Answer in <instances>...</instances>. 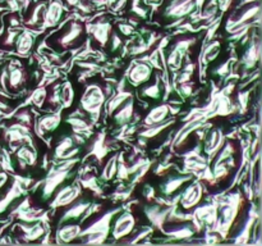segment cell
I'll use <instances>...</instances> for the list:
<instances>
[{
	"mask_svg": "<svg viewBox=\"0 0 262 246\" xmlns=\"http://www.w3.org/2000/svg\"><path fill=\"white\" fill-rule=\"evenodd\" d=\"M79 196H81V186H79V184H66V186L60 187V189L58 190V192L54 195V199L53 201H51L50 207L53 208V209L68 207L69 204L76 201Z\"/></svg>",
	"mask_w": 262,
	"mask_h": 246,
	"instance_id": "obj_5",
	"label": "cell"
},
{
	"mask_svg": "<svg viewBox=\"0 0 262 246\" xmlns=\"http://www.w3.org/2000/svg\"><path fill=\"white\" fill-rule=\"evenodd\" d=\"M117 169H118V155H114L107 160L106 166H105L104 171H102L101 178L104 179V181H112V179L115 177V174H117Z\"/></svg>",
	"mask_w": 262,
	"mask_h": 246,
	"instance_id": "obj_31",
	"label": "cell"
},
{
	"mask_svg": "<svg viewBox=\"0 0 262 246\" xmlns=\"http://www.w3.org/2000/svg\"><path fill=\"white\" fill-rule=\"evenodd\" d=\"M33 37L32 32L31 31H23L22 33H18L17 41H15V48H17V53L22 56H27L30 54V51L32 50Z\"/></svg>",
	"mask_w": 262,
	"mask_h": 246,
	"instance_id": "obj_22",
	"label": "cell"
},
{
	"mask_svg": "<svg viewBox=\"0 0 262 246\" xmlns=\"http://www.w3.org/2000/svg\"><path fill=\"white\" fill-rule=\"evenodd\" d=\"M241 204H242V199H241L239 194H234L230 195L224 202L220 204V207H217V219L215 223V231H217L222 236H227L229 232L235 218L238 217Z\"/></svg>",
	"mask_w": 262,
	"mask_h": 246,
	"instance_id": "obj_2",
	"label": "cell"
},
{
	"mask_svg": "<svg viewBox=\"0 0 262 246\" xmlns=\"http://www.w3.org/2000/svg\"><path fill=\"white\" fill-rule=\"evenodd\" d=\"M91 207L89 201H83V200H79V201H73L72 204L68 205V209L64 212L63 217L60 218L59 223H64L67 220H71V219H78L81 218V215H83L86 213V210Z\"/></svg>",
	"mask_w": 262,
	"mask_h": 246,
	"instance_id": "obj_17",
	"label": "cell"
},
{
	"mask_svg": "<svg viewBox=\"0 0 262 246\" xmlns=\"http://www.w3.org/2000/svg\"><path fill=\"white\" fill-rule=\"evenodd\" d=\"M46 97H48V90H46V87L40 86L32 92V95L30 96V99H28L26 102H32V104L36 105L37 108H42Z\"/></svg>",
	"mask_w": 262,
	"mask_h": 246,
	"instance_id": "obj_34",
	"label": "cell"
},
{
	"mask_svg": "<svg viewBox=\"0 0 262 246\" xmlns=\"http://www.w3.org/2000/svg\"><path fill=\"white\" fill-rule=\"evenodd\" d=\"M92 35L96 38L100 45L105 46L109 41L110 32H112V26L109 22H97L96 25L92 26Z\"/></svg>",
	"mask_w": 262,
	"mask_h": 246,
	"instance_id": "obj_26",
	"label": "cell"
},
{
	"mask_svg": "<svg viewBox=\"0 0 262 246\" xmlns=\"http://www.w3.org/2000/svg\"><path fill=\"white\" fill-rule=\"evenodd\" d=\"M63 14V5L58 2V0H53L49 4L48 10L43 14V27H54L58 25L59 19Z\"/></svg>",
	"mask_w": 262,
	"mask_h": 246,
	"instance_id": "obj_19",
	"label": "cell"
},
{
	"mask_svg": "<svg viewBox=\"0 0 262 246\" xmlns=\"http://www.w3.org/2000/svg\"><path fill=\"white\" fill-rule=\"evenodd\" d=\"M78 161L79 158L74 156V158L63 159V160H60V163H56L51 167L50 171L48 172V176H46L45 183H43V199L50 197L51 195L54 194V191H55L59 186H61V183L66 181L67 177L69 176L71 171L73 169V167L76 166Z\"/></svg>",
	"mask_w": 262,
	"mask_h": 246,
	"instance_id": "obj_1",
	"label": "cell"
},
{
	"mask_svg": "<svg viewBox=\"0 0 262 246\" xmlns=\"http://www.w3.org/2000/svg\"><path fill=\"white\" fill-rule=\"evenodd\" d=\"M223 145H224V135L220 128H214L207 133L206 141H205V153L209 156V160L214 159Z\"/></svg>",
	"mask_w": 262,
	"mask_h": 246,
	"instance_id": "obj_12",
	"label": "cell"
},
{
	"mask_svg": "<svg viewBox=\"0 0 262 246\" xmlns=\"http://www.w3.org/2000/svg\"><path fill=\"white\" fill-rule=\"evenodd\" d=\"M45 9H46V4L45 3H41V4L36 5L35 9H33L32 14L30 15L27 20H26V25L28 26H37L41 20L43 19V14H45Z\"/></svg>",
	"mask_w": 262,
	"mask_h": 246,
	"instance_id": "obj_35",
	"label": "cell"
},
{
	"mask_svg": "<svg viewBox=\"0 0 262 246\" xmlns=\"http://www.w3.org/2000/svg\"><path fill=\"white\" fill-rule=\"evenodd\" d=\"M132 92L127 91V90H123V84H120L119 91L112 97V99L107 101V114H113L120 105L124 104L129 97H132Z\"/></svg>",
	"mask_w": 262,
	"mask_h": 246,
	"instance_id": "obj_25",
	"label": "cell"
},
{
	"mask_svg": "<svg viewBox=\"0 0 262 246\" xmlns=\"http://www.w3.org/2000/svg\"><path fill=\"white\" fill-rule=\"evenodd\" d=\"M119 31L123 33V35H125V36H130L133 32H135V30H133L132 26L125 25V23H122V25H119Z\"/></svg>",
	"mask_w": 262,
	"mask_h": 246,
	"instance_id": "obj_42",
	"label": "cell"
},
{
	"mask_svg": "<svg viewBox=\"0 0 262 246\" xmlns=\"http://www.w3.org/2000/svg\"><path fill=\"white\" fill-rule=\"evenodd\" d=\"M105 99L106 96H105V91L102 90V87L96 84H91L86 87L83 95H82L81 107L89 114L100 115Z\"/></svg>",
	"mask_w": 262,
	"mask_h": 246,
	"instance_id": "obj_4",
	"label": "cell"
},
{
	"mask_svg": "<svg viewBox=\"0 0 262 246\" xmlns=\"http://www.w3.org/2000/svg\"><path fill=\"white\" fill-rule=\"evenodd\" d=\"M151 74H152V66L146 61H136L129 69L128 73V79L129 84L133 86H140V85L146 84L150 81Z\"/></svg>",
	"mask_w": 262,
	"mask_h": 246,
	"instance_id": "obj_8",
	"label": "cell"
},
{
	"mask_svg": "<svg viewBox=\"0 0 262 246\" xmlns=\"http://www.w3.org/2000/svg\"><path fill=\"white\" fill-rule=\"evenodd\" d=\"M220 48H222V43L220 41H214V43L210 44L206 49H205L204 54H202V61L205 64L210 63V61L215 60L217 55L220 53Z\"/></svg>",
	"mask_w": 262,
	"mask_h": 246,
	"instance_id": "obj_30",
	"label": "cell"
},
{
	"mask_svg": "<svg viewBox=\"0 0 262 246\" xmlns=\"http://www.w3.org/2000/svg\"><path fill=\"white\" fill-rule=\"evenodd\" d=\"M17 118L20 120V123H25V125L27 126H31V123H32L31 114L30 112H27V110H23V112H20L19 114H17Z\"/></svg>",
	"mask_w": 262,
	"mask_h": 246,
	"instance_id": "obj_40",
	"label": "cell"
},
{
	"mask_svg": "<svg viewBox=\"0 0 262 246\" xmlns=\"http://www.w3.org/2000/svg\"><path fill=\"white\" fill-rule=\"evenodd\" d=\"M74 140L71 136H67V137L61 138L60 141L56 145L55 151H54V156L59 160H63V159H69L74 158L77 154L79 153V149L74 146Z\"/></svg>",
	"mask_w": 262,
	"mask_h": 246,
	"instance_id": "obj_14",
	"label": "cell"
},
{
	"mask_svg": "<svg viewBox=\"0 0 262 246\" xmlns=\"http://www.w3.org/2000/svg\"><path fill=\"white\" fill-rule=\"evenodd\" d=\"M82 33H83L82 26L77 22H71V25H69L68 27L54 40V43H55L56 45L60 46L63 50H66V49L76 45L77 40L81 38Z\"/></svg>",
	"mask_w": 262,
	"mask_h": 246,
	"instance_id": "obj_7",
	"label": "cell"
},
{
	"mask_svg": "<svg viewBox=\"0 0 262 246\" xmlns=\"http://www.w3.org/2000/svg\"><path fill=\"white\" fill-rule=\"evenodd\" d=\"M125 3H127V0H107V7L114 12H119L120 9H123Z\"/></svg>",
	"mask_w": 262,
	"mask_h": 246,
	"instance_id": "obj_38",
	"label": "cell"
},
{
	"mask_svg": "<svg viewBox=\"0 0 262 246\" xmlns=\"http://www.w3.org/2000/svg\"><path fill=\"white\" fill-rule=\"evenodd\" d=\"M59 89H60V86H59V85H56V86L54 87L53 91H51L50 96H49V99H48V102L50 105L60 104V91H59Z\"/></svg>",
	"mask_w": 262,
	"mask_h": 246,
	"instance_id": "obj_37",
	"label": "cell"
},
{
	"mask_svg": "<svg viewBox=\"0 0 262 246\" xmlns=\"http://www.w3.org/2000/svg\"><path fill=\"white\" fill-rule=\"evenodd\" d=\"M194 41H196V38H183V40H179L174 44L173 49L168 56V66L173 71L181 68L184 56L188 53V49L193 45Z\"/></svg>",
	"mask_w": 262,
	"mask_h": 246,
	"instance_id": "obj_6",
	"label": "cell"
},
{
	"mask_svg": "<svg viewBox=\"0 0 262 246\" xmlns=\"http://www.w3.org/2000/svg\"><path fill=\"white\" fill-rule=\"evenodd\" d=\"M192 176L191 174H187V176H170L168 178V181L163 184V192L168 196H170L173 192H176L177 190L181 189L186 182L191 181Z\"/></svg>",
	"mask_w": 262,
	"mask_h": 246,
	"instance_id": "obj_24",
	"label": "cell"
},
{
	"mask_svg": "<svg viewBox=\"0 0 262 246\" xmlns=\"http://www.w3.org/2000/svg\"><path fill=\"white\" fill-rule=\"evenodd\" d=\"M8 173H5V172H0V190L3 189V187L5 186V183L8 182Z\"/></svg>",
	"mask_w": 262,
	"mask_h": 246,
	"instance_id": "obj_45",
	"label": "cell"
},
{
	"mask_svg": "<svg viewBox=\"0 0 262 246\" xmlns=\"http://www.w3.org/2000/svg\"><path fill=\"white\" fill-rule=\"evenodd\" d=\"M229 64H230V60L225 61L223 66H220L219 68L216 69V73L220 74V76H225V74L229 73Z\"/></svg>",
	"mask_w": 262,
	"mask_h": 246,
	"instance_id": "obj_43",
	"label": "cell"
},
{
	"mask_svg": "<svg viewBox=\"0 0 262 246\" xmlns=\"http://www.w3.org/2000/svg\"><path fill=\"white\" fill-rule=\"evenodd\" d=\"M20 230H22V238L25 241H36L40 237H42L45 235V227H43L41 223L36 222L33 224L27 225V224H19Z\"/></svg>",
	"mask_w": 262,
	"mask_h": 246,
	"instance_id": "obj_23",
	"label": "cell"
},
{
	"mask_svg": "<svg viewBox=\"0 0 262 246\" xmlns=\"http://www.w3.org/2000/svg\"><path fill=\"white\" fill-rule=\"evenodd\" d=\"M199 4V0H173L165 9L166 17L183 18L188 15Z\"/></svg>",
	"mask_w": 262,
	"mask_h": 246,
	"instance_id": "obj_11",
	"label": "cell"
},
{
	"mask_svg": "<svg viewBox=\"0 0 262 246\" xmlns=\"http://www.w3.org/2000/svg\"><path fill=\"white\" fill-rule=\"evenodd\" d=\"M74 99V91L73 87H72L71 82H66L61 87V92H60V101L63 102V105L66 108H69L73 102Z\"/></svg>",
	"mask_w": 262,
	"mask_h": 246,
	"instance_id": "obj_36",
	"label": "cell"
},
{
	"mask_svg": "<svg viewBox=\"0 0 262 246\" xmlns=\"http://www.w3.org/2000/svg\"><path fill=\"white\" fill-rule=\"evenodd\" d=\"M133 113H135V100H133L132 96L117 109V113L114 114L115 123H118V125H127L132 119Z\"/></svg>",
	"mask_w": 262,
	"mask_h": 246,
	"instance_id": "obj_20",
	"label": "cell"
},
{
	"mask_svg": "<svg viewBox=\"0 0 262 246\" xmlns=\"http://www.w3.org/2000/svg\"><path fill=\"white\" fill-rule=\"evenodd\" d=\"M233 0H217V4H219V8L223 10V12H227L229 9V7L232 5Z\"/></svg>",
	"mask_w": 262,
	"mask_h": 246,
	"instance_id": "obj_44",
	"label": "cell"
},
{
	"mask_svg": "<svg viewBox=\"0 0 262 246\" xmlns=\"http://www.w3.org/2000/svg\"><path fill=\"white\" fill-rule=\"evenodd\" d=\"M15 155H17L20 169H25L27 166H35L36 160H37V155H36L35 151L31 150V149L26 145L20 146Z\"/></svg>",
	"mask_w": 262,
	"mask_h": 246,
	"instance_id": "obj_27",
	"label": "cell"
},
{
	"mask_svg": "<svg viewBox=\"0 0 262 246\" xmlns=\"http://www.w3.org/2000/svg\"><path fill=\"white\" fill-rule=\"evenodd\" d=\"M107 151H109V149H107V146L105 145V136L104 135H100L99 137L96 138V141H95V142L92 144L91 154H96L97 159H99V160L101 161L102 158H104V156L106 155Z\"/></svg>",
	"mask_w": 262,
	"mask_h": 246,
	"instance_id": "obj_33",
	"label": "cell"
},
{
	"mask_svg": "<svg viewBox=\"0 0 262 246\" xmlns=\"http://www.w3.org/2000/svg\"><path fill=\"white\" fill-rule=\"evenodd\" d=\"M110 43H112V50L113 51H115L120 45H122V40H120V37L118 36L117 32H113L112 41H110Z\"/></svg>",
	"mask_w": 262,
	"mask_h": 246,
	"instance_id": "obj_41",
	"label": "cell"
},
{
	"mask_svg": "<svg viewBox=\"0 0 262 246\" xmlns=\"http://www.w3.org/2000/svg\"><path fill=\"white\" fill-rule=\"evenodd\" d=\"M202 194H204V189H202L201 182H194V183L189 184L181 196L182 208H184V209L196 208L199 202L201 201Z\"/></svg>",
	"mask_w": 262,
	"mask_h": 246,
	"instance_id": "obj_10",
	"label": "cell"
},
{
	"mask_svg": "<svg viewBox=\"0 0 262 246\" xmlns=\"http://www.w3.org/2000/svg\"><path fill=\"white\" fill-rule=\"evenodd\" d=\"M118 212H119V209H114L105 213L102 217L95 220L91 225H89L84 230L82 228L79 237H87V243H102L106 240L107 233L110 231V220L113 219V217Z\"/></svg>",
	"mask_w": 262,
	"mask_h": 246,
	"instance_id": "obj_3",
	"label": "cell"
},
{
	"mask_svg": "<svg viewBox=\"0 0 262 246\" xmlns=\"http://www.w3.org/2000/svg\"><path fill=\"white\" fill-rule=\"evenodd\" d=\"M26 81V74L23 68L20 67H13L10 66L9 71V87L13 90H17L25 84Z\"/></svg>",
	"mask_w": 262,
	"mask_h": 246,
	"instance_id": "obj_28",
	"label": "cell"
},
{
	"mask_svg": "<svg viewBox=\"0 0 262 246\" xmlns=\"http://www.w3.org/2000/svg\"><path fill=\"white\" fill-rule=\"evenodd\" d=\"M194 233V230L192 225H188V224H179L177 225L176 228H173V230L168 231L166 232V235L169 236V237H173V238H177V240H182V238H187V237H191V236H193Z\"/></svg>",
	"mask_w": 262,
	"mask_h": 246,
	"instance_id": "obj_29",
	"label": "cell"
},
{
	"mask_svg": "<svg viewBox=\"0 0 262 246\" xmlns=\"http://www.w3.org/2000/svg\"><path fill=\"white\" fill-rule=\"evenodd\" d=\"M160 76L156 74L155 77V82L152 85H148L146 86L145 89L142 90V95L143 96H147L150 99H159L161 96V87H160Z\"/></svg>",
	"mask_w": 262,
	"mask_h": 246,
	"instance_id": "obj_32",
	"label": "cell"
},
{
	"mask_svg": "<svg viewBox=\"0 0 262 246\" xmlns=\"http://www.w3.org/2000/svg\"><path fill=\"white\" fill-rule=\"evenodd\" d=\"M261 58V43L258 40L252 41L251 45L248 46L247 50L243 54L242 63L245 64L246 68H253Z\"/></svg>",
	"mask_w": 262,
	"mask_h": 246,
	"instance_id": "obj_21",
	"label": "cell"
},
{
	"mask_svg": "<svg viewBox=\"0 0 262 246\" xmlns=\"http://www.w3.org/2000/svg\"><path fill=\"white\" fill-rule=\"evenodd\" d=\"M7 33H8V36L4 38L3 44H4L5 46H12L13 44H14V41H15V38H17L19 31H8Z\"/></svg>",
	"mask_w": 262,
	"mask_h": 246,
	"instance_id": "obj_39",
	"label": "cell"
},
{
	"mask_svg": "<svg viewBox=\"0 0 262 246\" xmlns=\"http://www.w3.org/2000/svg\"><path fill=\"white\" fill-rule=\"evenodd\" d=\"M170 112H171V105L169 104H160L158 105V107H154L152 109L147 113L145 119H143V125L148 127V126L163 123Z\"/></svg>",
	"mask_w": 262,
	"mask_h": 246,
	"instance_id": "obj_16",
	"label": "cell"
},
{
	"mask_svg": "<svg viewBox=\"0 0 262 246\" xmlns=\"http://www.w3.org/2000/svg\"><path fill=\"white\" fill-rule=\"evenodd\" d=\"M61 122L60 113H53V114L43 115L36 125V132L37 135L43 136L49 132H53L59 127Z\"/></svg>",
	"mask_w": 262,
	"mask_h": 246,
	"instance_id": "obj_15",
	"label": "cell"
},
{
	"mask_svg": "<svg viewBox=\"0 0 262 246\" xmlns=\"http://www.w3.org/2000/svg\"><path fill=\"white\" fill-rule=\"evenodd\" d=\"M193 215L197 220L196 225L206 224L211 227V225H215L217 219V205L206 204L202 205V207L196 208Z\"/></svg>",
	"mask_w": 262,
	"mask_h": 246,
	"instance_id": "obj_13",
	"label": "cell"
},
{
	"mask_svg": "<svg viewBox=\"0 0 262 246\" xmlns=\"http://www.w3.org/2000/svg\"><path fill=\"white\" fill-rule=\"evenodd\" d=\"M82 227L79 224H64L56 231V241L61 243H68L74 241L81 235Z\"/></svg>",
	"mask_w": 262,
	"mask_h": 246,
	"instance_id": "obj_18",
	"label": "cell"
},
{
	"mask_svg": "<svg viewBox=\"0 0 262 246\" xmlns=\"http://www.w3.org/2000/svg\"><path fill=\"white\" fill-rule=\"evenodd\" d=\"M135 225L136 218L133 217V214H130V213H123L122 215L118 217L114 225H113L112 236L115 240H120V238L127 237V236H129L130 233H132V231L135 230Z\"/></svg>",
	"mask_w": 262,
	"mask_h": 246,
	"instance_id": "obj_9",
	"label": "cell"
}]
</instances>
